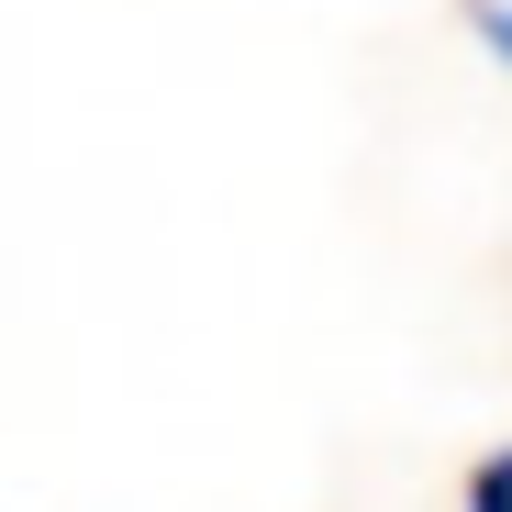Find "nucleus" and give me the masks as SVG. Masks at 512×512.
<instances>
[{
  "mask_svg": "<svg viewBox=\"0 0 512 512\" xmlns=\"http://www.w3.org/2000/svg\"><path fill=\"white\" fill-rule=\"evenodd\" d=\"M468 512H512V446H501V457H479V479H468Z\"/></svg>",
  "mask_w": 512,
  "mask_h": 512,
  "instance_id": "obj_1",
  "label": "nucleus"
},
{
  "mask_svg": "<svg viewBox=\"0 0 512 512\" xmlns=\"http://www.w3.org/2000/svg\"><path fill=\"white\" fill-rule=\"evenodd\" d=\"M479 45H490V56L512 67V0H479Z\"/></svg>",
  "mask_w": 512,
  "mask_h": 512,
  "instance_id": "obj_2",
  "label": "nucleus"
}]
</instances>
